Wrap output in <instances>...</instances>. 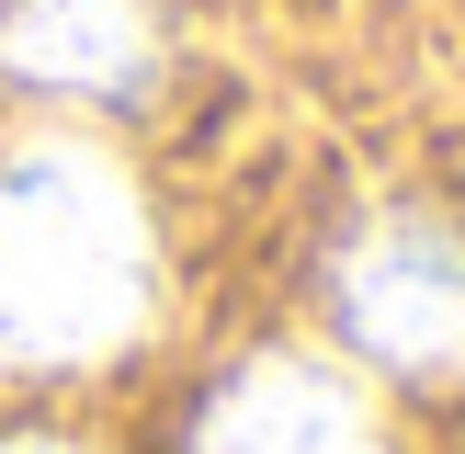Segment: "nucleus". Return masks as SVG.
<instances>
[{
    "mask_svg": "<svg viewBox=\"0 0 465 454\" xmlns=\"http://www.w3.org/2000/svg\"><path fill=\"white\" fill-rule=\"evenodd\" d=\"M12 454H57V443H12Z\"/></svg>",
    "mask_w": 465,
    "mask_h": 454,
    "instance_id": "nucleus-5",
    "label": "nucleus"
},
{
    "mask_svg": "<svg viewBox=\"0 0 465 454\" xmlns=\"http://www.w3.org/2000/svg\"><path fill=\"white\" fill-rule=\"evenodd\" d=\"M204 454H375L352 386L318 363H250L216 409H204Z\"/></svg>",
    "mask_w": 465,
    "mask_h": 454,
    "instance_id": "nucleus-3",
    "label": "nucleus"
},
{
    "mask_svg": "<svg viewBox=\"0 0 465 454\" xmlns=\"http://www.w3.org/2000/svg\"><path fill=\"white\" fill-rule=\"evenodd\" d=\"M148 318V216L91 148L0 159V352L91 363Z\"/></svg>",
    "mask_w": 465,
    "mask_h": 454,
    "instance_id": "nucleus-1",
    "label": "nucleus"
},
{
    "mask_svg": "<svg viewBox=\"0 0 465 454\" xmlns=\"http://www.w3.org/2000/svg\"><path fill=\"white\" fill-rule=\"evenodd\" d=\"M0 57L57 91H136L148 80V12L136 0H12Z\"/></svg>",
    "mask_w": 465,
    "mask_h": 454,
    "instance_id": "nucleus-4",
    "label": "nucleus"
},
{
    "mask_svg": "<svg viewBox=\"0 0 465 454\" xmlns=\"http://www.w3.org/2000/svg\"><path fill=\"white\" fill-rule=\"evenodd\" d=\"M341 307L386 363H454L465 352V250L431 216H386L341 262Z\"/></svg>",
    "mask_w": 465,
    "mask_h": 454,
    "instance_id": "nucleus-2",
    "label": "nucleus"
}]
</instances>
